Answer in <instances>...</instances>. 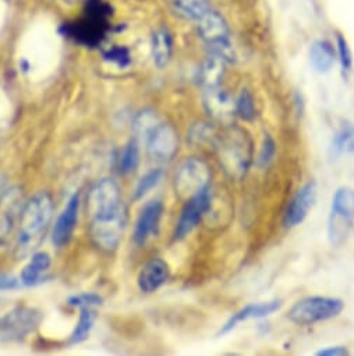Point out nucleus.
Instances as JSON below:
<instances>
[{
	"label": "nucleus",
	"instance_id": "nucleus-26",
	"mask_svg": "<svg viewBox=\"0 0 354 356\" xmlns=\"http://www.w3.org/2000/svg\"><path fill=\"white\" fill-rule=\"evenodd\" d=\"M174 9L182 17L187 20H200L210 9L208 0H173Z\"/></svg>",
	"mask_w": 354,
	"mask_h": 356
},
{
	"label": "nucleus",
	"instance_id": "nucleus-23",
	"mask_svg": "<svg viewBox=\"0 0 354 356\" xmlns=\"http://www.w3.org/2000/svg\"><path fill=\"white\" fill-rule=\"evenodd\" d=\"M49 267H51V256L45 252L35 253L22 273L20 278L23 285L30 286L41 282L44 274L48 271Z\"/></svg>",
	"mask_w": 354,
	"mask_h": 356
},
{
	"label": "nucleus",
	"instance_id": "nucleus-4",
	"mask_svg": "<svg viewBox=\"0 0 354 356\" xmlns=\"http://www.w3.org/2000/svg\"><path fill=\"white\" fill-rule=\"evenodd\" d=\"M197 30L201 40L208 45L211 55H217L226 60L233 62L235 54L230 41V30L225 17L212 8L197 20Z\"/></svg>",
	"mask_w": 354,
	"mask_h": 356
},
{
	"label": "nucleus",
	"instance_id": "nucleus-27",
	"mask_svg": "<svg viewBox=\"0 0 354 356\" xmlns=\"http://www.w3.org/2000/svg\"><path fill=\"white\" fill-rule=\"evenodd\" d=\"M96 313L92 307H81L78 323L70 337V343H80L85 341L95 324Z\"/></svg>",
	"mask_w": 354,
	"mask_h": 356
},
{
	"label": "nucleus",
	"instance_id": "nucleus-2",
	"mask_svg": "<svg viewBox=\"0 0 354 356\" xmlns=\"http://www.w3.org/2000/svg\"><path fill=\"white\" fill-rule=\"evenodd\" d=\"M110 15V8L103 0H87L84 16L65 26V34L83 45L96 47L106 37Z\"/></svg>",
	"mask_w": 354,
	"mask_h": 356
},
{
	"label": "nucleus",
	"instance_id": "nucleus-32",
	"mask_svg": "<svg viewBox=\"0 0 354 356\" xmlns=\"http://www.w3.org/2000/svg\"><path fill=\"white\" fill-rule=\"evenodd\" d=\"M103 58L119 67H127L131 63V56L127 48L124 47H112L103 52Z\"/></svg>",
	"mask_w": 354,
	"mask_h": 356
},
{
	"label": "nucleus",
	"instance_id": "nucleus-35",
	"mask_svg": "<svg viewBox=\"0 0 354 356\" xmlns=\"http://www.w3.org/2000/svg\"><path fill=\"white\" fill-rule=\"evenodd\" d=\"M22 285V278H16L15 275L9 274H0V291H15Z\"/></svg>",
	"mask_w": 354,
	"mask_h": 356
},
{
	"label": "nucleus",
	"instance_id": "nucleus-3",
	"mask_svg": "<svg viewBox=\"0 0 354 356\" xmlns=\"http://www.w3.org/2000/svg\"><path fill=\"white\" fill-rule=\"evenodd\" d=\"M221 163L235 181H242L253 161V144L248 134L239 127H232L218 140Z\"/></svg>",
	"mask_w": 354,
	"mask_h": 356
},
{
	"label": "nucleus",
	"instance_id": "nucleus-6",
	"mask_svg": "<svg viewBox=\"0 0 354 356\" xmlns=\"http://www.w3.org/2000/svg\"><path fill=\"white\" fill-rule=\"evenodd\" d=\"M354 222V191L350 188H339L330 204L328 221V239L332 245H340Z\"/></svg>",
	"mask_w": 354,
	"mask_h": 356
},
{
	"label": "nucleus",
	"instance_id": "nucleus-14",
	"mask_svg": "<svg viewBox=\"0 0 354 356\" xmlns=\"http://www.w3.org/2000/svg\"><path fill=\"white\" fill-rule=\"evenodd\" d=\"M162 213L163 203L160 200H152L144 206L134 229V242L137 245H145L149 238L158 234Z\"/></svg>",
	"mask_w": 354,
	"mask_h": 356
},
{
	"label": "nucleus",
	"instance_id": "nucleus-16",
	"mask_svg": "<svg viewBox=\"0 0 354 356\" xmlns=\"http://www.w3.org/2000/svg\"><path fill=\"white\" fill-rule=\"evenodd\" d=\"M282 307V300H269V302H260V303H251L244 306L242 310L236 312L219 330V335H225L230 331H233L240 323L251 320V318H262L268 317L276 312H279Z\"/></svg>",
	"mask_w": 354,
	"mask_h": 356
},
{
	"label": "nucleus",
	"instance_id": "nucleus-18",
	"mask_svg": "<svg viewBox=\"0 0 354 356\" xmlns=\"http://www.w3.org/2000/svg\"><path fill=\"white\" fill-rule=\"evenodd\" d=\"M78 196L74 195L69 200L63 213L59 216L52 234V242L55 246L63 248L69 243L78 220Z\"/></svg>",
	"mask_w": 354,
	"mask_h": 356
},
{
	"label": "nucleus",
	"instance_id": "nucleus-5",
	"mask_svg": "<svg viewBox=\"0 0 354 356\" xmlns=\"http://www.w3.org/2000/svg\"><path fill=\"white\" fill-rule=\"evenodd\" d=\"M344 309V302L337 298L308 296L296 302L287 313L292 323L310 325L337 317Z\"/></svg>",
	"mask_w": 354,
	"mask_h": 356
},
{
	"label": "nucleus",
	"instance_id": "nucleus-36",
	"mask_svg": "<svg viewBox=\"0 0 354 356\" xmlns=\"http://www.w3.org/2000/svg\"><path fill=\"white\" fill-rule=\"evenodd\" d=\"M348 353L346 346H326L317 352L318 356H347Z\"/></svg>",
	"mask_w": 354,
	"mask_h": 356
},
{
	"label": "nucleus",
	"instance_id": "nucleus-12",
	"mask_svg": "<svg viewBox=\"0 0 354 356\" xmlns=\"http://www.w3.org/2000/svg\"><path fill=\"white\" fill-rule=\"evenodd\" d=\"M318 196V189L314 182L305 184L300 188L296 195L289 202L285 216H283V225L286 228L298 227L305 221L310 211L312 210Z\"/></svg>",
	"mask_w": 354,
	"mask_h": 356
},
{
	"label": "nucleus",
	"instance_id": "nucleus-29",
	"mask_svg": "<svg viewBox=\"0 0 354 356\" xmlns=\"http://www.w3.org/2000/svg\"><path fill=\"white\" fill-rule=\"evenodd\" d=\"M236 115L244 122H251L257 116L254 95L247 88H243L236 99Z\"/></svg>",
	"mask_w": 354,
	"mask_h": 356
},
{
	"label": "nucleus",
	"instance_id": "nucleus-28",
	"mask_svg": "<svg viewBox=\"0 0 354 356\" xmlns=\"http://www.w3.org/2000/svg\"><path fill=\"white\" fill-rule=\"evenodd\" d=\"M140 162V144L137 140H131L123 149L120 159H119V168L120 172L128 175L133 173Z\"/></svg>",
	"mask_w": 354,
	"mask_h": 356
},
{
	"label": "nucleus",
	"instance_id": "nucleus-19",
	"mask_svg": "<svg viewBox=\"0 0 354 356\" xmlns=\"http://www.w3.org/2000/svg\"><path fill=\"white\" fill-rule=\"evenodd\" d=\"M167 278L169 266L160 259H153L141 268L137 278V284L142 292L151 293L159 289L167 281Z\"/></svg>",
	"mask_w": 354,
	"mask_h": 356
},
{
	"label": "nucleus",
	"instance_id": "nucleus-9",
	"mask_svg": "<svg viewBox=\"0 0 354 356\" xmlns=\"http://www.w3.org/2000/svg\"><path fill=\"white\" fill-rule=\"evenodd\" d=\"M127 210L126 206L108 216L91 220V238L102 250H115L126 231Z\"/></svg>",
	"mask_w": 354,
	"mask_h": 356
},
{
	"label": "nucleus",
	"instance_id": "nucleus-31",
	"mask_svg": "<svg viewBox=\"0 0 354 356\" xmlns=\"http://www.w3.org/2000/svg\"><path fill=\"white\" fill-rule=\"evenodd\" d=\"M163 177L162 169H152L148 173H145L141 179L138 181V185L134 192V199L140 200L142 199L148 192H151L153 188H156Z\"/></svg>",
	"mask_w": 354,
	"mask_h": 356
},
{
	"label": "nucleus",
	"instance_id": "nucleus-10",
	"mask_svg": "<svg viewBox=\"0 0 354 356\" xmlns=\"http://www.w3.org/2000/svg\"><path fill=\"white\" fill-rule=\"evenodd\" d=\"M124 207L119 186L112 179L99 181L88 193L87 211L91 220L108 216Z\"/></svg>",
	"mask_w": 354,
	"mask_h": 356
},
{
	"label": "nucleus",
	"instance_id": "nucleus-8",
	"mask_svg": "<svg viewBox=\"0 0 354 356\" xmlns=\"http://www.w3.org/2000/svg\"><path fill=\"white\" fill-rule=\"evenodd\" d=\"M42 314L37 309L20 306L0 316V342H13L26 338L41 323Z\"/></svg>",
	"mask_w": 354,
	"mask_h": 356
},
{
	"label": "nucleus",
	"instance_id": "nucleus-33",
	"mask_svg": "<svg viewBox=\"0 0 354 356\" xmlns=\"http://www.w3.org/2000/svg\"><path fill=\"white\" fill-rule=\"evenodd\" d=\"M276 155V144L271 136H265L264 143L261 145V151L257 158V165L261 168H267Z\"/></svg>",
	"mask_w": 354,
	"mask_h": 356
},
{
	"label": "nucleus",
	"instance_id": "nucleus-17",
	"mask_svg": "<svg viewBox=\"0 0 354 356\" xmlns=\"http://www.w3.org/2000/svg\"><path fill=\"white\" fill-rule=\"evenodd\" d=\"M204 106L208 115L219 122H228L236 115V101L221 87L205 91Z\"/></svg>",
	"mask_w": 354,
	"mask_h": 356
},
{
	"label": "nucleus",
	"instance_id": "nucleus-13",
	"mask_svg": "<svg viewBox=\"0 0 354 356\" xmlns=\"http://www.w3.org/2000/svg\"><path fill=\"white\" fill-rule=\"evenodd\" d=\"M148 155L158 162L170 161L179 148L176 130L166 123H160L145 143Z\"/></svg>",
	"mask_w": 354,
	"mask_h": 356
},
{
	"label": "nucleus",
	"instance_id": "nucleus-1",
	"mask_svg": "<svg viewBox=\"0 0 354 356\" xmlns=\"http://www.w3.org/2000/svg\"><path fill=\"white\" fill-rule=\"evenodd\" d=\"M52 214L53 203L49 195L45 192L37 193L23 206L16 248L19 257L30 254L41 245L51 224Z\"/></svg>",
	"mask_w": 354,
	"mask_h": 356
},
{
	"label": "nucleus",
	"instance_id": "nucleus-34",
	"mask_svg": "<svg viewBox=\"0 0 354 356\" xmlns=\"http://www.w3.org/2000/svg\"><path fill=\"white\" fill-rule=\"evenodd\" d=\"M102 303V298L95 293H81L71 296L69 299V305L73 307H94Z\"/></svg>",
	"mask_w": 354,
	"mask_h": 356
},
{
	"label": "nucleus",
	"instance_id": "nucleus-21",
	"mask_svg": "<svg viewBox=\"0 0 354 356\" xmlns=\"http://www.w3.org/2000/svg\"><path fill=\"white\" fill-rule=\"evenodd\" d=\"M228 62L217 55H211L200 69V83L205 91L221 87Z\"/></svg>",
	"mask_w": 354,
	"mask_h": 356
},
{
	"label": "nucleus",
	"instance_id": "nucleus-20",
	"mask_svg": "<svg viewBox=\"0 0 354 356\" xmlns=\"http://www.w3.org/2000/svg\"><path fill=\"white\" fill-rule=\"evenodd\" d=\"M336 49L335 47L326 40H315L308 51V60L310 66L315 73L325 74L330 72L335 65Z\"/></svg>",
	"mask_w": 354,
	"mask_h": 356
},
{
	"label": "nucleus",
	"instance_id": "nucleus-22",
	"mask_svg": "<svg viewBox=\"0 0 354 356\" xmlns=\"http://www.w3.org/2000/svg\"><path fill=\"white\" fill-rule=\"evenodd\" d=\"M152 59L158 69H163L169 65L173 54V38L169 30L159 29L152 35Z\"/></svg>",
	"mask_w": 354,
	"mask_h": 356
},
{
	"label": "nucleus",
	"instance_id": "nucleus-11",
	"mask_svg": "<svg viewBox=\"0 0 354 356\" xmlns=\"http://www.w3.org/2000/svg\"><path fill=\"white\" fill-rule=\"evenodd\" d=\"M212 203L211 186L203 189L196 196L190 197L180 214L179 221H177L174 236L176 239H183L189 234H192L197 225L201 222L204 216L210 211Z\"/></svg>",
	"mask_w": 354,
	"mask_h": 356
},
{
	"label": "nucleus",
	"instance_id": "nucleus-15",
	"mask_svg": "<svg viewBox=\"0 0 354 356\" xmlns=\"http://www.w3.org/2000/svg\"><path fill=\"white\" fill-rule=\"evenodd\" d=\"M22 210V195L17 189H10L0 195V242L12 234Z\"/></svg>",
	"mask_w": 354,
	"mask_h": 356
},
{
	"label": "nucleus",
	"instance_id": "nucleus-25",
	"mask_svg": "<svg viewBox=\"0 0 354 356\" xmlns=\"http://www.w3.org/2000/svg\"><path fill=\"white\" fill-rule=\"evenodd\" d=\"M332 156H340L343 154H354V124L343 123L335 133L330 143Z\"/></svg>",
	"mask_w": 354,
	"mask_h": 356
},
{
	"label": "nucleus",
	"instance_id": "nucleus-30",
	"mask_svg": "<svg viewBox=\"0 0 354 356\" xmlns=\"http://www.w3.org/2000/svg\"><path fill=\"white\" fill-rule=\"evenodd\" d=\"M335 49H336V56L337 60L340 63V69L343 76H348L351 69H353V55H351V49L348 47L347 40L344 38V35L342 34H336V44H335Z\"/></svg>",
	"mask_w": 354,
	"mask_h": 356
},
{
	"label": "nucleus",
	"instance_id": "nucleus-24",
	"mask_svg": "<svg viewBox=\"0 0 354 356\" xmlns=\"http://www.w3.org/2000/svg\"><path fill=\"white\" fill-rule=\"evenodd\" d=\"M162 122L159 120L156 112L151 109H144L141 111L133 123V130H134V140L141 143H146L149 136L153 133V130L160 124Z\"/></svg>",
	"mask_w": 354,
	"mask_h": 356
},
{
	"label": "nucleus",
	"instance_id": "nucleus-7",
	"mask_svg": "<svg viewBox=\"0 0 354 356\" xmlns=\"http://www.w3.org/2000/svg\"><path fill=\"white\" fill-rule=\"evenodd\" d=\"M211 172L200 158L186 159L174 176V191L180 199H190L210 186Z\"/></svg>",
	"mask_w": 354,
	"mask_h": 356
}]
</instances>
